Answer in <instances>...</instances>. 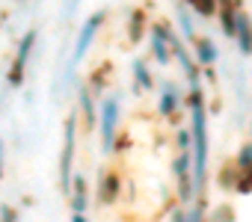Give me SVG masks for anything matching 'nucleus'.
<instances>
[{
  "label": "nucleus",
  "mask_w": 252,
  "mask_h": 222,
  "mask_svg": "<svg viewBox=\"0 0 252 222\" xmlns=\"http://www.w3.org/2000/svg\"><path fill=\"white\" fill-rule=\"evenodd\" d=\"M193 178H196V193L205 187V166H208V134H205V107L193 104Z\"/></svg>",
  "instance_id": "f257e3e1"
},
{
  "label": "nucleus",
  "mask_w": 252,
  "mask_h": 222,
  "mask_svg": "<svg viewBox=\"0 0 252 222\" xmlns=\"http://www.w3.org/2000/svg\"><path fill=\"white\" fill-rule=\"evenodd\" d=\"M116 122H119V104H116V98H107L104 107H101V137H104V151L113 148V131H116Z\"/></svg>",
  "instance_id": "f03ea898"
},
{
  "label": "nucleus",
  "mask_w": 252,
  "mask_h": 222,
  "mask_svg": "<svg viewBox=\"0 0 252 222\" xmlns=\"http://www.w3.org/2000/svg\"><path fill=\"white\" fill-rule=\"evenodd\" d=\"M74 116L65 119V148H63V160H60V169H63V190L68 193V184H71V154H74Z\"/></svg>",
  "instance_id": "7ed1b4c3"
},
{
  "label": "nucleus",
  "mask_w": 252,
  "mask_h": 222,
  "mask_svg": "<svg viewBox=\"0 0 252 222\" xmlns=\"http://www.w3.org/2000/svg\"><path fill=\"white\" fill-rule=\"evenodd\" d=\"M33 42H36V30H30V33L21 39V45H18V56H15V62H12V71H9V83H12V86H18L21 77H24V62H27V56H30Z\"/></svg>",
  "instance_id": "20e7f679"
},
{
  "label": "nucleus",
  "mask_w": 252,
  "mask_h": 222,
  "mask_svg": "<svg viewBox=\"0 0 252 222\" xmlns=\"http://www.w3.org/2000/svg\"><path fill=\"white\" fill-rule=\"evenodd\" d=\"M104 21V12H95L89 21H86V27L80 30V39H77V48H74V59H80L83 54H86V45L92 42V36H95V30H98V24Z\"/></svg>",
  "instance_id": "39448f33"
},
{
  "label": "nucleus",
  "mask_w": 252,
  "mask_h": 222,
  "mask_svg": "<svg viewBox=\"0 0 252 222\" xmlns=\"http://www.w3.org/2000/svg\"><path fill=\"white\" fill-rule=\"evenodd\" d=\"M237 42L243 54H252V21L243 12H237Z\"/></svg>",
  "instance_id": "423d86ee"
},
{
  "label": "nucleus",
  "mask_w": 252,
  "mask_h": 222,
  "mask_svg": "<svg viewBox=\"0 0 252 222\" xmlns=\"http://www.w3.org/2000/svg\"><path fill=\"white\" fill-rule=\"evenodd\" d=\"M86 201H89V195H86V181L77 175V178H74V195H71V207H74V213H83Z\"/></svg>",
  "instance_id": "0eeeda50"
},
{
  "label": "nucleus",
  "mask_w": 252,
  "mask_h": 222,
  "mask_svg": "<svg viewBox=\"0 0 252 222\" xmlns=\"http://www.w3.org/2000/svg\"><path fill=\"white\" fill-rule=\"evenodd\" d=\"M196 59L199 62H214L217 59V48H214L211 39H199L196 42Z\"/></svg>",
  "instance_id": "6e6552de"
},
{
  "label": "nucleus",
  "mask_w": 252,
  "mask_h": 222,
  "mask_svg": "<svg viewBox=\"0 0 252 222\" xmlns=\"http://www.w3.org/2000/svg\"><path fill=\"white\" fill-rule=\"evenodd\" d=\"M116 193H119V178H116L113 172H107L104 181H101V198H104V201H113Z\"/></svg>",
  "instance_id": "1a4fd4ad"
},
{
  "label": "nucleus",
  "mask_w": 252,
  "mask_h": 222,
  "mask_svg": "<svg viewBox=\"0 0 252 222\" xmlns=\"http://www.w3.org/2000/svg\"><path fill=\"white\" fill-rule=\"evenodd\" d=\"M222 33L225 36H237V12L231 6H222Z\"/></svg>",
  "instance_id": "9d476101"
},
{
  "label": "nucleus",
  "mask_w": 252,
  "mask_h": 222,
  "mask_svg": "<svg viewBox=\"0 0 252 222\" xmlns=\"http://www.w3.org/2000/svg\"><path fill=\"white\" fill-rule=\"evenodd\" d=\"M80 101H83V113H86V122L95 125V107H92V98H89V89L83 86L80 89Z\"/></svg>",
  "instance_id": "9b49d317"
},
{
  "label": "nucleus",
  "mask_w": 252,
  "mask_h": 222,
  "mask_svg": "<svg viewBox=\"0 0 252 222\" xmlns=\"http://www.w3.org/2000/svg\"><path fill=\"white\" fill-rule=\"evenodd\" d=\"M175 104H178L175 92H172V89H166V92H163V98H160V113H163V116H169L172 110H175Z\"/></svg>",
  "instance_id": "f8f14e48"
},
{
  "label": "nucleus",
  "mask_w": 252,
  "mask_h": 222,
  "mask_svg": "<svg viewBox=\"0 0 252 222\" xmlns=\"http://www.w3.org/2000/svg\"><path fill=\"white\" fill-rule=\"evenodd\" d=\"M134 74H137V80H140V86H143V89H152V86H155V83H152V77H149V71H146V65H143L140 59L134 62Z\"/></svg>",
  "instance_id": "ddd939ff"
},
{
  "label": "nucleus",
  "mask_w": 252,
  "mask_h": 222,
  "mask_svg": "<svg viewBox=\"0 0 252 222\" xmlns=\"http://www.w3.org/2000/svg\"><path fill=\"white\" fill-rule=\"evenodd\" d=\"M140 36H143V12H137V15L131 18V39L140 42Z\"/></svg>",
  "instance_id": "4468645a"
},
{
  "label": "nucleus",
  "mask_w": 252,
  "mask_h": 222,
  "mask_svg": "<svg viewBox=\"0 0 252 222\" xmlns=\"http://www.w3.org/2000/svg\"><path fill=\"white\" fill-rule=\"evenodd\" d=\"M193 9H196V12H199V15H205V18H208V15H214V12H217V6H214V3H211V0H199V3H193Z\"/></svg>",
  "instance_id": "2eb2a0df"
},
{
  "label": "nucleus",
  "mask_w": 252,
  "mask_h": 222,
  "mask_svg": "<svg viewBox=\"0 0 252 222\" xmlns=\"http://www.w3.org/2000/svg\"><path fill=\"white\" fill-rule=\"evenodd\" d=\"M178 24H181V33L184 36H193V27H190V18H187L184 6H178Z\"/></svg>",
  "instance_id": "dca6fc26"
},
{
  "label": "nucleus",
  "mask_w": 252,
  "mask_h": 222,
  "mask_svg": "<svg viewBox=\"0 0 252 222\" xmlns=\"http://www.w3.org/2000/svg\"><path fill=\"white\" fill-rule=\"evenodd\" d=\"M237 166H243V169H249V166H252V142H249V145H243V151H240V157H237Z\"/></svg>",
  "instance_id": "f3484780"
},
{
  "label": "nucleus",
  "mask_w": 252,
  "mask_h": 222,
  "mask_svg": "<svg viewBox=\"0 0 252 222\" xmlns=\"http://www.w3.org/2000/svg\"><path fill=\"white\" fill-rule=\"evenodd\" d=\"M237 190H240V193H249V190H252V166L243 169V178L237 181Z\"/></svg>",
  "instance_id": "a211bd4d"
},
{
  "label": "nucleus",
  "mask_w": 252,
  "mask_h": 222,
  "mask_svg": "<svg viewBox=\"0 0 252 222\" xmlns=\"http://www.w3.org/2000/svg\"><path fill=\"white\" fill-rule=\"evenodd\" d=\"M178 142H181V148H184V151H190V148H193V145H190V142H193V137H190L187 131H181V134H178Z\"/></svg>",
  "instance_id": "6ab92c4d"
},
{
  "label": "nucleus",
  "mask_w": 252,
  "mask_h": 222,
  "mask_svg": "<svg viewBox=\"0 0 252 222\" xmlns=\"http://www.w3.org/2000/svg\"><path fill=\"white\" fill-rule=\"evenodd\" d=\"M0 216H3V222H15V210H12V207H6V204L0 207Z\"/></svg>",
  "instance_id": "aec40b11"
},
{
  "label": "nucleus",
  "mask_w": 252,
  "mask_h": 222,
  "mask_svg": "<svg viewBox=\"0 0 252 222\" xmlns=\"http://www.w3.org/2000/svg\"><path fill=\"white\" fill-rule=\"evenodd\" d=\"M184 222H202V207H196V210H190Z\"/></svg>",
  "instance_id": "412c9836"
},
{
  "label": "nucleus",
  "mask_w": 252,
  "mask_h": 222,
  "mask_svg": "<svg viewBox=\"0 0 252 222\" xmlns=\"http://www.w3.org/2000/svg\"><path fill=\"white\" fill-rule=\"evenodd\" d=\"M187 219V213H172V222H184Z\"/></svg>",
  "instance_id": "4be33fe9"
},
{
  "label": "nucleus",
  "mask_w": 252,
  "mask_h": 222,
  "mask_svg": "<svg viewBox=\"0 0 252 222\" xmlns=\"http://www.w3.org/2000/svg\"><path fill=\"white\" fill-rule=\"evenodd\" d=\"M71 222H86V219H83V213H74V216H71Z\"/></svg>",
  "instance_id": "5701e85b"
},
{
  "label": "nucleus",
  "mask_w": 252,
  "mask_h": 222,
  "mask_svg": "<svg viewBox=\"0 0 252 222\" xmlns=\"http://www.w3.org/2000/svg\"><path fill=\"white\" fill-rule=\"evenodd\" d=\"M0 175H3V145H0Z\"/></svg>",
  "instance_id": "b1692460"
}]
</instances>
